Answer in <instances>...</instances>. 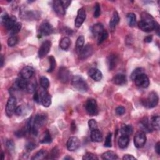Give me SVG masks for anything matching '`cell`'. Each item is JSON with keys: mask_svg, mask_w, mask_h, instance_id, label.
I'll return each mask as SVG.
<instances>
[{"mask_svg": "<svg viewBox=\"0 0 160 160\" xmlns=\"http://www.w3.org/2000/svg\"><path fill=\"white\" fill-rule=\"evenodd\" d=\"M158 24L153 18V17L146 12L141 13V20L138 22L139 28L143 31L150 32L156 29Z\"/></svg>", "mask_w": 160, "mask_h": 160, "instance_id": "6da1fadb", "label": "cell"}, {"mask_svg": "<svg viewBox=\"0 0 160 160\" xmlns=\"http://www.w3.org/2000/svg\"><path fill=\"white\" fill-rule=\"evenodd\" d=\"M72 86L80 92H86L88 90V85L84 78L80 76H75L71 79Z\"/></svg>", "mask_w": 160, "mask_h": 160, "instance_id": "7a4b0ae2", "label": "cell"}, {"mask_svg": "<svg viewBox=\"0 0 160 160\" xmlns=\"http://www.w3.org/2000/svg\"><path fill=\"white\" fill-rule=\"evenodd\" d=\"M38 93L39 95L40 104H42L45 107H49L51 104V96L46 89L42 88V89L38 91Z\"/></svg>", "mask_w": 160, "mask_h": 160, "instance_id": "3957f363", "label": "cell"}, {"mask_svg": "<svg viewBox=\"0 0 160 160\" xmlns=\"http://www.w3.org/2000/svg\"><path fill=\"white\" fill-rule=\"evenodd\" d=\"M85 108L90 116H96L98 114V104L95 99H89L86 103Z\"/></svg>", "mask_w": 160, "mask_h": 160, "instance_id": "277c9868", "label": "cell"}, {"mask_svg": "<svg viewBox=\"0 0 160 160\" xmlns=\"http://www.w3.org/2000/svg\"><path fill=\"white\" fill-rule=\"evenodd\" d=\"M159 102V97L156 92H151L147 99L144 101V103L143 104L144 106L147 107L148 108H153L156 107L158 105Z\"/></svg>", "mask_w": 160, "mask_h": 160, "instance_id": "5b68a950", "label": "cell"}, {"mask_svg": "<svg viewBox=\"0 0 160 160\" xmlns=\"http://www.w3.org/2000/svg\"><path fill=\"white\" fill-rule=\"evenodd\" d=\"M16 103V100L15 97L11 96L8 98L6 106V114L8 117H11L13 113H15Z\"/></svg>", "mask_w": 160, "mask_h": 160, "instance_id": "8992f818", "label": "cell"}, {"mask_svg": "<svg viewBox=\"0 0 160 160\" xmlns=\"http://www.w3.org/2000/svg\"><path fill=\"white\" fill-rule=\"evenodd\" d=\"M134 82L135 85L140 88H148L150 85V79L148 76L144 73L139 75L135 80Z\"/></svg>", "mask_w": 160, "mask_h": 160, "instance_id": "52a82bcc", "label": "cell"}, {"mask_svg": "<svg viewBox=\"0 0 160 160\" xmlns=\"http://www.w3.org/2000/svg\"><path fill=\"white\" fill-rule=\"evenodd\" d=\"M146 142V136L143 131H138L134 137V144L137 148H141Z\"/></svg>", "mask_w": 160, "mask_h": 160, "instance_id": "ba28073f", "label": "cell"}, {"mask_svg": "<svg viewBox=\"0 0 160 160\" xmlns=\"http://www.w3.org/2000/svg\"><path fill=\"white\" fill-rule=\"evenodd\" d=\"M53 31H54V29H53V26L48 21H44L42 23L39 28V34L44 36L50 35L53 33Z\"/></svg>", "mask_w": 160, "mask_h": 160, "instance_id": "9c48e42d", "label": "cell"}, {"mask_svg": "<svg viewBox=\"0 0 160 160\" xmlns=\"http://www.w3.org/2000/svg\"><path fill=\"white\" fill-rule=\"evenodd\" d=\"M86 9L84 7H82L80 9H78V13H77V16L75 21V26L76 28H79L83 23H84L85 20H86Z\"/></svg>", "mask_w": 160, "mask_h": 160, "instance_id": "30bf717a", "label": "cell"}, {"mask_svg": "<svg viewBox=\"0 0 160 160\" xmlns=\"http://www.w3.org/2000/svg\"><path fill=\"white\" fill-rule=\"evenodd\" d=\"M51 47V42L48 40L45 41L39 48L38 51V57L39 58H43L46 56L49 52Z\"/></svg>", "mask_w": 160, "mask_h": 160, "instance_id": "8fae6325", "label": "cell"}, {"mask_svg": "<svg viewBox=\"0 0 160 160\" xmlns=\"http://www.w3.org/2000/svg\"><path fill=\"white\" fill-rule=\"evenodd\" d=\"M81 145V142H80L78 138L76 136H71L70 137L68 141L66 146H67V148L70 151H74L78 150Z\"/></svg>", "mask_w": 160, "mask_h": 160, "instance_id": "7c38bea8", "label": "cell"}, {"mask_svg": "<svg viewBox=\"0 0 160 160\" xmlns=\"http://www.w3.org/2000/svg\"><path fill=\"white\" fill-rule=\"evenodd\" d=\"M58 78L60 81L63 83H66L69 82L70 78V73L69 70L62 66L59 70L58 71Z\"/></svg>", "mask_w": 160, "mask_h": 160, "instance_id": "4fadbf2b", "label": "cell"}, {"mask_svg": "<svg viewBox=\"0 0 160 160\" xmlns=\"http://www.w3.org/2000/svg\"><path fill=\"white\" fill-rule=\"evenodd\" d=\"M93 53V48L92 46L89 44H88L85 45V46L83 48L82 51L79 53V58L82 60H86L92 55Z\"/></svg>", "mask_w": 160, "mask_h": 160, "instance_id": "5bb4252c", "label": "cell"}, {"mask_svg": "<svg viewBox=\"0 0 160 160\" xmlns=\"http://www.w3.org/2000/svg\"><path fill=\"white\" fill-rule=\"evenodd\" d=\"M21 16L23 18L28 20L29 21H33L38 20L39 17V15L37 11H24L22 10L21 12Z\"/></svg>", "mask_w": 160, "mask_h": 160, "instance_id": "9a60e30c", "label": "cell"}, {"mask_svg": "<svg viewBox=\"0 0 160 160\" xmlns=\"http://www.w3.org/2000/svg\"><path fill=\"white\" fill-rule=\"evenodd\" d=\"M34 72L35 70L31 66H25L20 71V77L25 79H29L33 76Z\"/></svg>", "mask_w": 160, "mask_h": 160, "instance_id": "2e32d148", "label": "cell"}, {"mask_svg": "<svg viewBox=\"0 0 160 160\" xmlns=\"http://www.w3.org/2000/svg\"><path fill=\"white\" fill-rule=\"evenodd\" d=\"M88 74L89 76L95 82H100L103 78V74L100 70L97 68H91L90 69Z\"/></svg>", "mask_w": 160, "mask_h": 160, "instance_id": "e0dca14e", "label": "cell"}, {"mask_svg": "<svg viewBox=\"0 0 160 160\" xmlns=\"http://www.w3.org/2000/svg\"><path fill=\"white\" fill-rule=\"evenodd\" d=\"M112 81L116 85L123 86L126 83L127 78L124 74H117L113 78Z\"/></svg>", "mask_w": 160, "mask_h": 160, "instance_id": "ac0fdd59", "label": "cell"}, {"mask_svg": "<svg viewBox=\"0 0 160 160\" xmlns=\"http://www.w3.org/2000/svg\"><path fill=\"white\" fill-rule=\"evenodd\" d=\"M141 129H142L141 131L144 132V133H150L151 131H153L150 122H149L148 119L147 118H145L144 119L142 120L140 123V125Z\"/></svg>", "mask_w": 160, "mask_h": 160, "instance_id": "d6986e66", "label": "cell"}, {"mask_svg": "<svg viewBox=\"0 0 160 160\" xmlns=\"http://www.w3.org/2000/svg\"><path fill=\"white\" fill-rule=\"evenodd\" d=\"M91 140L93 142H101L103 140L101 132L98 129L92 130L91 132Z\"/></svg>", "mask_w": 160, "mask_h": 160, "instance_id": "ffe728a7", "label": "cell"}, {"mask_svg": "<svg viewBox=\"0 0 160 160\" xmlns=\"http://www.w3.org/2000/svg\"><path fill=\"white\" fill-rule=\"evenodd\" d=\"M53 9L58 15H64L65 9L63 6L61 1H54L53 2Z\"/></svg>", "mask_w": 160, "mask_h": 160, "instance_id": "44dd1931", "label": "cell"}, {"mask_svg": "<svg viewBox=\"0 0 160 160\" xmlns=\"http://www.w3.org/2000/svg\"><path fill=\"white\" fill-rule=\"evenodd\" d=\"M118 56L116 55H110L107 58V64L108 68L110 71L113 70L117 64L118 63Z\"/></svg>", "mask_w": 160, "mask_h": 160, "instance_id": "7402d4cb", "label": "cell"}, {"mask_svg": "<svg viewBox=\"0 0 160 160\" xmlns=\"http://www.w3.org/2000/svg\"><path fill=\"white\" fill-rule=\"evenodd\" d=\"M104 26L103 24L98 23L93 25L91 28L92 33L95 37H98V36L104 31Z\"/></svg>", "mask_w": 160, "mask_h": 160, "instance_id": "603a6c76", "label": "cell"}, {"mask_svg": "<svg viewBox=\"0 0 160 160\" xmlns=\"http://www.w3.org/2000/svg\"><path fill=\"white\" fill-rule=\"evenodd\" d=\"M129 142V136L122 135L120 136L118 141V144L119 148L121 149H125L128 147Z\"/></svg>", "mask_w": 160, "mask_h": 160, "instance_id": "cb8c5ba5", "label": "cell"}, {"mask_svg": "<svg viewBox=\"0 0 160 160\" xmlns=\"http://www.w3.org/2000/svg\"><path fill=\"white\" fill-rule=\"evenodd\" d=\"M16 18L14 16H11L8 17V18L5 21V22L3 24L5 26V27L9 31L16 23Z\"/></svg>", "mask_w": 160, "mask_h": 160, "instance_id": "d4e9b609", "label": "cell"}, {"mask_svg": "<svg viewBox=\"0 0 160 160\" xmlns=\"http://www.w3.org/2000/svg\"><path fill=\"white\" fill-rule=\"evenodd\" d=\"M27 85H28L27 79H23L21 77L16 79L15 81V86L19 89H26Z\"/></svg>", "mask_w": 160, "mask_h": 160, "instance_id": "484cf974", "label": "cell"}, {"mask_svg": "<svg viewBox=\"0 0 160 160\" xmlns=\"http://www.w3.org/2000/svg\"><path fill=\"white\" fill-rule=\"evenodd\" d=\"M133 131V128L131 125H123L121 129H120V133H121L122 135L129 136L132 135Z\"/></svg>", "mask_w": 160, "mask_h": 160, "instance_id": "4316f807", "label": "cell"}, {"mask_svg": "<svg viewBox=\"0 0 160 160\" xmlns=\"http://www.w3.org/2000/svg\"><path fill=\"white\" fill-rule=\"evenodd\" d=\"M159 121H160V118L158 115H155L153 116L150 121L151 126L153 130L158 131L159 129Z\"/></svg>", "mask_w": 160, "mask_h": 160, "instance_id": "83f0119b", "label": "cell"}, {"mask_svg": "<svg viewBox=\"0 0 160 160\" xmlns=\"http://www.w3.org/2000/svg\"><path fill=\"white\" fill-rule=\"evenodd\" d=\"M119 21V17L118 15V13H117V11H115L113 13V15L110 21V27L113 30L114 28H115V27L116 26V25L118 24Z\"/></svg>", "mask_w": 160, "mask_h": 160, "instance_id": "f1b7e54d", "label": "cell"}, {"mask_svg": "<svg viewBox=\"0 0 160 160\" xmlns=\"http://www.w3.org/2000/svg\"><path fill=\"white\" fill-rule=\"evenodd\" d=\"M71 45V40L68 37H64L61 39L60 43V47L63 50H67Z\"/></svg>", "mask_w": 160, "mask_h": 160, "instance_id": "f546056e", "label": "cell"}, {"mask_svg": "<svg viewBox=\"0 0 160 160\" xmlns=\"http://www.w3.org/2000/svg\"><path fill=\"white\" fill-rule=\"evenodd\" d=\"M101 158L103 159H104V160H115L118 158L116 153H115L113 151H110L104 153L102 155Z\"/></svg>", "mask_w": 160, "mask_h": 160, "instance_id": "4dcf8cb0", "label": "cell"}, {"mask_svg": "<svg viewBox=\"0 0 160 160\" xmlns=\"http://www.w3.org/2000/svg\"><path fill=\"white\" fill-rule=\"evenodd\" d=\"M48 153L46 151L42 150L39 151L36 153V155L31 158L33 160H41L44 159H47L48 157Z\"/></svg>", "mask_w": 160, "mask_h": 160, "instance_id": "1f68e13d", "label": "cell"}, {"mask_svg": "<svg viewBox=\"0 0 160 160\" xmlns=\"http://www.w3.org/2000/svg\"><path fill=\"white\" fill-rule=\"evenodd\" d=\"M84 44H85V38H84V36H79L77 39L76 44V51L78 53L82 51V49L84 47Z\"/></svg>", "mask_w": 160, "mask_h": 160, "instance_id": "d6a6232c", "label": "cell"}, {"mask_svg": "<svg viewBox=\"0 0 160 160\" xmlns=\"http://www.w3.org/2000/svg\"><path fill=\"white\" fill-rule=\"evenodd\" d=\"M126 18H127L128 23L129 26L133 27V26H134L135 25L136 22V17L134 13H129L126 16Z\"/></svg>", "mask_w": 160, "mask_h": 160, "instance_id": "836d02e7", "label": "cell"}, {"mask_svg": "<svg viewBox=\"0 0 160 160\" xmlns=\"http://www.w3.org/2000/svg\"><path fill=\"white\" fill-rule=\"evenodd\" d=\"M49 60V67L47 70L48 73H51L53 71L55 70V69L56 68V60L55 58L51 56L48 58Z\"/></svg>", "mask_w": 160, "mask_h": 160, "instance_id": "e575fe53", "label": "cell"}, {"mask_svg": "<svg viewBox=\"0 0 160 160\" xmlns=\"http://www.w3.org/2000/svg\"><path fill=\"white\" fill-rule=\"evenodd\" d=\"M51 141H52V138L51 136L50 133L48 130H46L44 133V135L42 139L40 140V143L43 144H48L51 143Z\"/></svg>", "mask_w": 160, "mask_h": 160, "instance_id": "d590c367", "label": "cell"}, {"mask_svg": "<svg viewBox=\"0 0 160 160\" xmlns=\"http://www.w3.org/2000/svg\"><path fill=\"white\" fill-rule=\"evenodd\" d=\"M21 28H22L21 23H20V22L16 23L14 25V26H13V27L9 30L10 33L12 35H15L16 34H17L18 33H19L20 31V30H21Z\"/></svg>", "mask_w": 160, "mask_h": 160, "instance_id": "8d00e7d4", "label": "cell"}, {"mask_svg": "<svg viewBox=\"0 0 160 160\" xmlns=\"http://www.w3.org/2000/svg\"><path fill=\"white\" fill-rule=\"evenodd\" d=\"M18 42V38L15 35H12L8 39V45L9 47H13V46H15V45H16V44Z\"/></svg>", "mask_w": 160, "mask_h": 160, "instance_id": "74e56055", "label": "cell"}, {"mask_svg": "<svg viewBox=\"0 0 160 160\" xmlns=\"http://www.w3.org/2000/svg\"><path fill=\"white\" fill-rule=\"evenodd\" d=\"M108 33L107 32V31L104 30L98 37V45L101 44L108 38Z\"/></svg>", "mask_w": 160, "mask_h": 160, "instance_id": "f35d334b", "label": "cell"}, {"mask_svg": "<svg viewBox=\"0 0 160 160\" xmlns=\"http://www.w3.org/2000/svg\"><path fill=\"white\" fill-rule=\"evenodd\" d=\"M144 73V70L141 68H138L133 71L131 75V79L134 81V80L140 75Z\"/></svg>", "mask_w": 160, "mask_h": 160, "instance_id": "ab89813d", "label": "cell"}, {"mask_svg": "<svg viewBox=\"0 0 160 160\" xmlns=\"http://www.w3.org/2000/svg\"><path fill=\"white\" fill-rule=\"evenodd\" d=\"M40 84L43 88L46 89L49 88V79L45 77V76H42L40 78Z\"/></svg>", "mask_w": 160, "mask_h": 160, "instance_id": "60d3db41", "label": "cell"}, {"mask_svg": "<svg viewBox=\"0 0 160 160\" xmlns=\"http://www.w3.org/2000/svg\"><path fill=\"white\" fill-rule=\"evenodd\" d=\"M36 88V84L35 82H28L27 87H26V91H27L29 93H33L35 91Z\"/></svg>", "mask_w": 160, "mask_h": 160, "instance_id": "b9f144b4", "label": "cell"}, {"mask_svg": "<svg viewBox=\"0 0 160 160\" xmlns=\"http://www.w3.org/2000/svg\"><path fill=\"white\" fill-rule=\"evenodd\" d=\"M112 133H109L106 138L104 142V146L107 148H111L112 146Z\"/></svg>", "mask_w": 160, "mask_h": 160, "instance_id": "7bdbcfd3", "label": "cell"}, {"mask_svg": "<svg viewBox=\"0 0 160 160\" xmlns=\"http://www.w3.org/2000/svg\"><path fill=\"white\" fill-rule=\"evenodd\" d=\"M88 126L91 131L98 129V123L95 119H89L88 122Z\"/></svg>", "mask_w": 160, "mask_h": 160, "instance_id": "ee69618b", "label": "cell"}, {"mask_svg": "<svg viewBox=\"0 0 160 160\" xmlns=\"http://www.w3.org/2000/svg\"><path fill=\"white\" fill-rule=\"evenodd\" d=\"M59 155V151L57 149V148H55L54 149H53L50 155H48L47 159H55L58 157Z\"/></svg>", "mask_w": 160, "mask_h": 160, "instance_id": "f6af8a7d", "label": "cell"}, {"mask_svg": "<svg viewBox=\"0 0 160 160\" xmlns=\"http://www.w3.org/2000/svg\"><path fill=\"white\" fill-rule=\"evenodd\" d=\"M26 132H28V129H27V128H24L23 129H21L18 131H17L16 133H15V135L18 137V138H21V137H23L25 136Z\"/></svg>", "mask_w": 160, "mask_h": 160, "instance_id": "bcb514c9", "label": "cell"}, {"mask_svg": "<svg viewBox=\"0 0 160 160\" xmlns=\"http://www.w3.org/2000/svg\"><path fill=\"white\" fill-rule=\"evenodd\" d=\"M83 160H90V159H98V158L93 153H86L83 156Z\"/></svg>", "mask_w": 160, "mask_h": 160, "instance_id": "7dc6e473", "label": "cell"}, {"mask_svg": "<svg viewBox=\"0 0 160 160\" xmlns=\"http://www.w3.org/2000/svg\"><path fill=\"white\" fill-rule=\"evenodd\" d=\"M101 15V8L100 5L98 3L95 4V11H94V17L95 18H98Z\"/></svg>", "mask_w": 160, "mask_h": 160, "instance_id": "c3c4849f", "label": "cell"}, {"mask_svg": "<svg viewBox=\"0 0 160 160\" xmlns=\"http://www.w3.org/2000/svg\"><path fill=\"white\" fill-rule=\"evenodd\" d=\"M26 149L28 151H31L32 150H33L34 149H35L36 148V144H35L33 142H28L27 144H26Z\"/></svg>", "mask_w": 160, "mask_h": 160, "instance_id": "681fc988", "label": "cell"}, {"mask_svg": "<svg viewBox=\"0 0 160 160\" xmlns=\"http://www.w3.org/2000/svg\"><path fill=\"white\" fill-rule=\"evenodd\" d=\"M6 147L9 150V151H13L15 150V143L13 140H9L6 141Z\"/></svg>", "mask_w": 160, "mask_h": 160, "instance_id": "f907efd6", "label": "cell"}, {"mask_svg": "<svg viewBox=\"0 0 160 160\" xmlns=\"http://www.w3.org/2000/svg\"><path fill=\"white\" fill-rule=\"evenodd\" d=\"M126 112V109L123 106H118V107L116 108V113L119 115V116H122L124 115Z\"/></svg>", "mask_w": 160, "mask_h": 160, "instance_id": "816d5d0a", "label": "cell"}, {"mask_svg": "<svg viewBox=\"0 0 160 160\" xmlns=\"http://www.w3.org/2000/svg\"><path fill=\"white\" fill-rule=\"evenodd\" d=\"M23 113V106H17V107L15 109V114L16 116H21V115H22Z\"/></svg>", "mask_w": 160, "mask_h": 160, "instance_id": "f5cc1de1", "label": "cell"}, {"mask_svg": "<svg viewBox=\"0 0 160 160\" xmlns=\"http://www.w3.org/2000/svg\"><path fill=\"white\" fill-rule=\"evenodd\" d=\"M9 16L6 13H2V15H1V23H2V24L5 22V21L8 18Z\"/></svg>", "mask_w": 160, "mask_h": 160, "instance_id": "db71d44e", "label": "cell"}, {"mask_svg": "<svg viewBox=\"0 0 160 160\" xmlns=\"http://www.w3.org/2000/svg\"><path fill=\"white\" fill-rule=\"evenodd\" d=\"M61 3L64 7V8L66 9V8H68L69 6L70 5L71 2V1H67V0H64V1H61Z\"/></svg>", "mask_w": 160, "mask_h": 160, "instance_id": "11a10c76", "label": "cell"}, {"mask_svg": "<svg viewBox=\"0 0 160 160\" xmlns=\"http://www.w3.org/2000/svg\"><path fill=\"white\" fill-rule=\"evenodd\" d=\"M123 160H131V159H136V158L135 157L131 155H125L123 157Z\"/></svg>", "mask_w": 160, "mask_h": 160, "instance_id": "9f6ffc18", "label": "cell"}, {"mask_svg": "<svg viewBox=\"0 0 160 160\" xmlns=\"http://www.w3.org/2000/svg\"><path fill=\"white\" fill-rule=\"evenodd\" d=\"M33 99H34L35 101H36V103H40V102H39V95H38V91H36V92H35V95H34V96H33Z\"/></svg>", "mask_w": 160, "mask_h": 160, "instance_id": "6f0895ef", "label": "cell"}, {"mask_svg": "<svg viewBox=\"0 0 160 160\" xmlns=\"http://www.w3.org/2000/svg\"><path fill=\"white\" fill-rule=\"evenodd\" d=\"M159 146H160V143H159V141H158L156 143V144L155 145V151H156V152L157 153L158 155L160 154V147H159Z\"/></svg>", "mask_w": 160, "mask_h": 160, "instance_id": "680465c9", "label": "cell"}, {"mask_svg": "<svg viewBox=\"0 0 160 160\" xmlns=\"http://www.w3.org/2000/svg\"><path fill=\"white\" fill-rule=\"evenodd\" d=\"M153 40V37L152 36H146L144 38V42L146 43H151Z\"/></svg>", "mask_w": 160, "mask_h": 160, "instance_id": "91938a15", "label": "cell"}, {"mask_svg": "<svg viewBox=\"0 0 160 160\" xmlns=\"http://www.w3.org/2000/svg\"><path fill=\"white\" fill-rule=\"evenodd\" d=\"M4 64V57L2 55H1V67H3V66Z\"/></svg>", "mask_w": 160, "mask_h": 160, "instance_id": "94428289", "label": "cell"}, {"mask_svg": "<svg viewBox=\"0 0 160 160\" xmlns=\"http://www.w3.org/2000/svg\"><path fill=\"white\" fill-rule=\"evenodd\" d=\"M64 159L65 160H67V159H73V158H71V156H66V157L64 158Z\"/></svg>", "mask_w": 160, "mask_h": 160, "instance_id": "6125c7cd", "label": "cell"}, {"mask_svg": "<svg viewBox=\"0 0 160 160\" xmlns=\"http://www.w3.org/2000/svg\"><path fill=\"white\" fill-rule=\"evenodd\" d=\"M4 156H5L4 153H2V160L4 159Z\"/></svg>", "mask_w": 160, "mask_h": 160, "instance_id": "be15d7a7", "label": "cell"}]
</instances>
